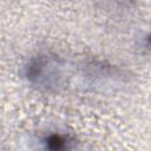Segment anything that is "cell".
Here are the masks:
<instances>
[{
    "instance_id": "cell-1",
    "label": "cell",
    "mask_w": 151,
    "mask_h": 151,
    "mask_svg": "<svg viewBox=\"0 0 151 151\" xmlns=\"http://www.w3.org/2000/svg\"><path fill=\"white\" fill-rule=\"evenodd\" d=\"M45 145L50 150H63L66 147V140L60 134H51L45 139Z\"/></svg>"
}]
</instances>
